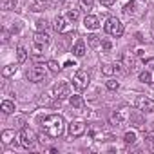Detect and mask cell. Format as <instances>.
Masks as SVG:
<instances>
[{"label": "cell", "mask_w": 154, "mask_h": 154, "mask_svg": "<svg viewBox=\"0 0 154 154\" xmlns=\"http://www.w3.org/2000/svg\"><path fill=\"white\" fill-rule=\"evenodd\" d=\"M63 127H65V122L60 114H49L44 122H42V131L45 136L49 138H58L63 134Z\"/></svg>", "instance_id": "cell-1"}, {"label": "cell", "mask_w": 154, "mask_h": 154, "mask_svg": "<svg viewBox=\"0 0 154 154\" xmlns=\"http://www.w3.org/2000/svg\"><path fill=\"white\" fill-rule=\"evenodd\" d=\"M18 140H20V145H22L24 149H31V147L36 143V132H35L33 129H29V127H24V129L20 131Z\"/></svg>", "instance_id": "cell-2"}, {"label": "cell", "mask_w": 154, "mask_h": 154, "mask_svg": "<svg viewBox=\"0 0 154 154\" xmlns=\"http://www.w3.org/2000/svg\"><path fill=\"white\" fill-rule=\"evenodd\" d=\"M72 85H74L76 91H84V89H87V85H89V72L84 71V69L76 71L74 76H72Z\"/></svg>", "instance_id": "cell-3"}, {"label": "cell", "mask_w": 154, "mask_h": 154, "mask_svg": "<svg viewBox=\"0 0 154 154\" xmlns=\"http://www.w3.org/2000/svg\"><path fill=\"white\" fill-rule=\"evenodd\" d=\"M45 74H47V67L45 65H35V67H31L29 71H27V80L29 82H33V84H38V82H42L44 78H45Z\"/></svg>", "instance_id": "cell-4"}, {"label": "cell", "mask_w": 154, "mask_h": 154, "mask_svg": "<svg viewBox=\"0 0 154 154\" xmlns=\"http://www.w3.org/2000/svg\"><path fill=\"white\" fill-rule=\"evenodd\" d=\"M105 33H109V35L114 36V38H120V36L123 35V24H122L118 18L111 17V18L107 20V24H105Z\"/></svg>", "instance_id": "cell-5"}, {"label": "cell", "mask_w": 154, "mask_h": 154, "mask_svg": "<svg viewBox=\"0 0 154 154\" xmlns=\"http://www.w3.org/2000/svg\"><path fill=\"white\" fill-rule=\"evenodd\" d=\"M134 107L141 112H154V98L150 96H136Z\"/></svg>", "instance_id": "cell-6"}, {"label": "cell", "mask_w": 154, "mask_h": 154, "mask_svg": "<svg viewBox=\"0 0 154 154\" xmlns=\"http://www.w3.org/2000/svg\"><path fill=\"white\" fill-rule=\"evenodd\" d=\"M127 118H129V107H122V109H118V111H114L111 114L109 122H111V125L120 127V125H123L127 122Z\"/></svg>", "instance_id": "cell-7"}, {"label": "cell", "mask_w": 154, "mask_h": 154, "mask_svg": "<svg viewBox=\"0 0 154 154\" xmlns=\"http://www.w3.org/2000/svg\"><path fill=\"white\" fill-rule=\"evenodd\" d=\"M53 94H54L56 100L69 98V96H71V85H69L67 82H58V84H54V87H53Z\"/></svg>", "instance_id": "cell-8"}, {"label": "cell", "mask_w": 154, "mask_h": 154, "mask_svg": "<svg viewBox=\"0 0 154 154\" xmlns=\"http://www.w3.org/2000/svg\"><path fill=\"white\" fill-rule=\"evenodd\" d=\"M67 131H69V136H71V138H78V136H82V134L85 132V123L80 122V120H78V122H71Z\"/></svg>", "instance_id": "cell-9"}, {"label": "cell", "mask_w": 154, "mask_h": 154, "mask_svg": "<svg viewBox=\"0 0 154 154\" xmlns=\"http://www.w3.org/2000/svg\"><path fill=\"white\" fill-rule=\"evenodd\" d=\"M49 0H29V9L35 11V13H40V11H45L49 9Z\"/></svg>", "instance_id": "cell-10"}, {"label": "cell", "mask_w": 154, "mask_h": 154, "mask_svg": "<svg viewBox=\"0 0 154 154\" xmlns=\"http://www.w3.org/2000/svg\"><path fill=\"white\" fill-rule=\"evenodd\" d=\"M122 65L125 67V71L127 72H132L134 71V65H136V62H134V56L132 54H129V53H123V56H122Z\"/></svg>", "instance_id": "cell-11"}, {"label": "cell", "mask_w": 154, "mask_h": 154, "mask_svg": "<svg viewBox=\"0 0 154 154\" xmlns=\"http://www.w3.org/2000/svg\"><path fill=\"white\" fill-rule=\"evenodd\" d=\"M84 26H85V29L96 31V29L100 27V20H98L96 17H93V15H87V17L84 18Z\"/></svg>", "instance_id": "cell-12"}, {"label": "cell", "mask_w": 154, "mask_h": 154, "mask_svg": "<svg viewBox=\"0 0 154 154\" xmlns=\"http://www.w3.org/2000/svg\"><path fill=\"white\" fill-rule=\"evenodd\" d=\"M51 42V38H49V35L45 33V31H36L35 33V44H38V45H47Z\"/></svg>", "instance_id": "cell-13"}, {"label": "cell", "mask_w": 154, "mask_h": 154, "mask_svg": "<svg viewBox=\"0 0 154 154\" xmlns=\"http://www.w3.org/2000/svg\"><path fill=\"white\" fill-rule=\"evenodd\" d=\"M53 29H54L56 33H63V31H65V18H63L62 15H58V17L54 18V22H53Z\"/></svg>", "instance_id": "cell-14"}, {"label": "cell", "mask_w": 154, "mask_h": 154, "mask_svg": "<svg viewBox=\"0 0 154 154\" xmlns=\"http://www.w3.org/2000/svg\"><path fill=\"white\" fill-rule=\"evenodd\" d=\"M72 53H74V56H84L85 54V42L84 40H78V42H76L74 44V47H72Z\"/></svg>", "instance_id": "cell-15"}, {"label": "cell", "mask_w": 154, "mask_h": 154, "mask_svg": "<svg viewBox=\"0 0 154 154\" xmlns=\"http://www.w3.org/2000/svg\"><path fill=\"white\" fill-rule=\"evenodd\" d=\"M69 102H71V105L76 107V109L84 107V98H82L80 94H72V96H69Z\"/></svg>", "instance_id": "cell-16"}, {"label": "cell", "mask_w": 154, "mask_h": 154, "mask_svg": "<svg viewBox=\"0 0 154 154\" xmlns=\"http://www.w3.org/2000/svg\"><path fill=\"white\" fill-rule=\"evenodd\" d=\"M0 109H2V112H4V114H11V112L15 111V103H13L11 100H4V102H2V105H0Z\"/></svg>", "instance_id": "cell-17"}, {"label": "cell", "mask_w": 154, "mask_h": 154, "mask_svg": "<svg viewBox=\"0 0 154 154\" xmlns=\"http://www.w3.org/2000/svg\"><path fill=\"white\" fill-rule=\"evenodd\" d=\"M136 9H138V2H136V0H131L129 4H125L123 13H125V15H134V13H136Z\"/></svg>", "instance_id": "cell-18"}, {"label": "cell", "mask_w": 154, "mask_h": 154, "mask_svg": "<svg viewBox=\"0 0 154 154\" xmlns=\"http://www.w3.org/2000/svg\"><path fill=\"white\" fill-rule=\"evenodd\" d=\"M0 8L4 11H11L17 8V0H0Z\"/></svg>", "instance_id": "cell-19"}, {"label": "cell", "mask_w": 154, "mask_h": 154, "mask_svg": "<svg viewBox=\"0 0 154 154\" xmlns=\"http://www.w3.org/2000/svg\"><path fill=\"white\" fill-rule=\"evenodd\" d=\"M87 44H89L93 49H96V47H100V45H102V40H100V36H98V35H89V36H87Z\"/></svg>", "instance_id": "cell-20"}, {"label": "cell", "mask_w": 154, "mask_h": 154, "mask_svg": "<svg viewBox=\"0 0 154 154\" xmlns=\"http://www.w3.org/2000/svg\"><path fill=\"white\" fill-rule=\"evenodd\" d=\"M17 58H18V62H20V63H24V62L27 60V51H26V47H22V45H20V47L17 49Z\"/></svg>", "instance_id": "cell-21"}, {"label": "cell", "mask_w": 154, "mask_h": 154, "mask_svg": "<svg viewBox=\"0 0 154 154\" xmlns=\"http://www.w3.org/2000/svg\"><path fill=\"white\" fill-rule=\"evenodd\" d=\"M93 6H94V0H80V8H82L85 13H89V11L93 9Z\"/></svg>", "instance_id": "cell-22"}, {"label": "cell", "mask_w": 154, "mask_h": 154, "mask_svg": "<svg viewBox=\"0 0 154 154\" xmlns=\"http://www.w3.org/2000/svg\"><path fill=\"white\" fill-rule=\"evenodd\" d=\"M0 138H2L4 143H11L13 138H15V132L13 131H2V136H0Z\"/></svg>", "instance_id": "cell-23"}, {"label": "cell", "mask_w": 154, "mask_h": 154, "mask_svg": "<svg viewBox=\"0 0 154 154\" xmlns=\"http://www.w3.org/2000/svg\"><path fill=\"white\" fill-rule=\"evenodd\" d=\"M123 141L129 143V145H132V143L136 141V132H134V131H127L125 136H123Z\"/></svg>", "instance_id": "cell-24"}, {"label": "cell", "mask_w": 154, "mask_h": 154, "mask_svg": "<svg viewBox=\"0 0 154 154\" xmlns=\"http://www.w3.org/2000/svg\"><path fill=\"white\" fill-rule=\"evenodd\" d=\"M150 80H152V74H150L149 71H141V72H140V82H143V84H150Z\"/></svg>", "instance_id": "cell-25"}, {"label": "cell", "mask_w": 154, "mask_h": 154, "mask_svg": "<svg viewBox=\"0 0 154 154\" xmlns=\"http://www.w3.org/2000/svg\"><path fill=\"white\" fill-rule=\"evenodd\" d=\"M67 18L71 20V22H76L80 18V13H78V9H69L67 11Z\"/></svg>", "instance_id": "cell-26"}, {"label": "cell", "mask_w": 154, "mask_h": 154, "mask_svg": "<svg viewBox=\"0 0 154 154\" xmlns=\"http://www.w3.org/2000/svg\"><path fill=\"white\" fill-rule=\"evenodd\" d=\"M47 67H49V71H51V72H58V71L62 69V67H60V63H58L56 60H49V62H47Z\"/></svg>", "instance_id": "cell-27"}, {"label": "cell", "mask_w": 154, "mask_h": 154, "mask_svg": "<svg viewBox=\"0 0 154 154\" xmlns=\"http://www.w3.org/2000/svg\"><path fill=\"white\" fill-rule=\"evenodd\" d=\"M15 71H17V65H6L4 71H2V74L4 76H11V74H15Z\"/></svg>", "instance_id": "cell-28"}, {"label": "cell", "mask_w": 154, "mask_h": 154, "mask_svg": "<svg viewBox=\"0 0 154 154\" xmlns=\"http://www.w3.org/2000/svg\"><path fill=\"white\" fill-rule=\"evenodd\" d=\"M105 85H107V89H109V91H116V89L120 87V84H118L116 80H107V84H105Z\"/></svg>", "instance_id": "cell-29"}, {"label": "cell", "mask_w": 154, "mask_h": 154, "mask_svg": "<svg viewBox=\"0 0 154 154\" xmlns=\"http://www.w3.org/2000/svg\"><path fill=\"white\" fill-rule=\"evenodd\" d=\"M36 27H38V31H45V29H47V20L40 18V20L36 22Z\"/></svg>", "instance_id": "cell-30"}, {"label": "cell", "mask_w": 154, "mask_h": 154, "mask_svg": "<svg viewBox=\"0 0 154 154\" xmlns=\"http://www.w3.org/2000/svg\"><path fill=\"white\" fill-rule=\"evenodd\" d=\"M114 2H116V0H100V4H102V6H105V8H109V6H112Z\"/></svg>", "instance_id": "cell-31"}, {"label": "cell", "mask_w": 154, "mask_h": 154, "mask_svg": "<svg viewBox=\"0 0 154 154\" xmlns=\"http://www.w3.org/2000/svg\"><path fill=\"white\" fill-rule=\"evenodd\" d=\"M102 47H103V49H105V51H109V49H111V47H112V44H111V42H109V40H103V42H102Z\"/></svg>", "instance_id": "cell-32"}, {"label": "cell", "mask_w": 154, "mask_h": 154, "mask_svg": "<svg viewBox=\"0 0 154 154\" xmlns=\"http://www.w3.org/2000/svg\"><path fill=\"white\" fill-rule=\"evenodd\" d=\"M145 65L147 67H154V58H147L145 60Z\"/></svg>", "instance_id": "cell-33"}, {"label": "cell", "mask_w": 154, "mask_h": 154, "mask_svg": "<svg viewBox=\"0 0 154 154\" xmlns=\"http://www.w3.org/2000/svg\"><path fill=\"white\" fill-rule=\"evenodd\" d=\"M56 2H58V4H63V2H65V0H56Z\"/></svg>", "instance_id": "cell-34"}]
</instances>
